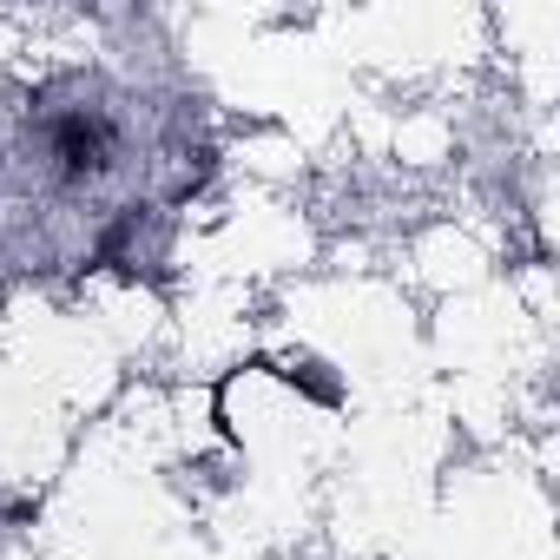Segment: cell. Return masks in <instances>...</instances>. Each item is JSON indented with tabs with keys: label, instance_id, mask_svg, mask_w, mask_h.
<instances>
[{
	"label": "cell",
	"instance_id": "cell-1",
	"mask_svg": "<svg viewBox=\"0 0 560 560\" xmlns=\"http://www.w3.org/2000/svg\"><path fill=\"white\" fill-rule=\"evenodd\" d=\"M40 145H47V165H54L60 185H100V178L119 165L126 132H119V119H113L106 106H86V100H80V106L47 113Z\"/></svg>",
	"mask_w": 560,
	"mask_h": 560
},
{
	"label": "cell",
	"instance_id": "cell-2",
	"mask_svg": "<svg viewBox=\"0 0 560 560\" xmlns=\"http://www.w3.org/2000/svg\"><path fill=\"white\" fill-rule=\"evenodd\" d=\"M277 376H284L291 389H304L317 409H337V402H343V376H337L324 357H304V350H298V357H284V363H277Z\"/></svg>",
	"mask_w": 560,
	"mask_h": 560
}]
</instances>
